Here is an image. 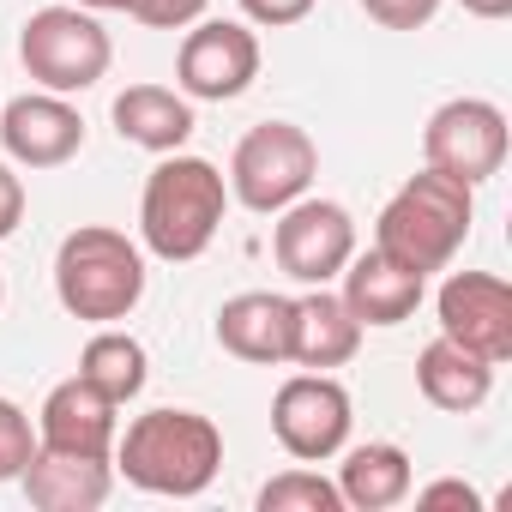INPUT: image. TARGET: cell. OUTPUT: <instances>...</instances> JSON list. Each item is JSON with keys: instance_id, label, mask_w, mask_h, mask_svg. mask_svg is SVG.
<instances>
[{"instance_id": "cell-1", "label": "cell", "mask_w": 512, "mask_h": 512, "mask_svg": "<svg viewBox=\"0 0 512 512\" xmlns=\"http://www.w3.org/2000/svg\"><path fill=\"white\" fill-rule=\"evenodd\" d=\"M115 464L133 488L163 500H193L223 470V434L199 410H145L115 434Z\"/></svg>"}, {"instance_id": "cell-2", "label": "cell", "mask_w": 512, "mask_h": 512, "mask_svg": "<svg viewBox=\"0 0 512 512\" xmlns=\"http://www.w3.org/2000/svg\"><path fill=\"white\" fill-rule=\"evenodd\" d=\"M223 211H229V181L217 175V163L205 157H187V151H169L151 175H145V193H139V241L169 266H187L217 241L223 229Z\"/></svg>"}, {"instance_id": "cell-3", "label": "cell", "mask_w": 512, "mask_h": 512, "mask_svg": "<svg viewBox=\"0 0 512 512\" xmlns=\"http://www.w3.org/2000/svg\"><path fill=\"white\" fill-rule=\"evenodd\" d=\"M470 193L476 187H464V181H452V175H440V169L422 163V175H410L386 199V211L374 223V247L386 253V260L422 272V278L428 272H446L452 253L470 235V217H476V199Z\"/></svg>"}, {"instance_id": "cell-4", "label": "cell", "mask_w": 512, "mask_h": 512, "mask_svg": "<svg viewBox=\"0 0 512 512\" xmlns=\"http://www.w3.org/2000/svg\"><path fill=\"white\" fill-rule=\"evenodd\" d=\"M55 296L85 326H115L145 302V253L109 223H79L55 253Z\"/></svg>"}, {"instance_id": "cell-5", "label": "cell", "mask_w": 512, "mask_h": 512, "mask_svg": "<svg viewBox=\"0 0 512 512\" xmlns=\"http://www.w3.org/2000/svg\"><path fill=\"white\" fill-rule=\"evenodd\" d=\"M320 175V145L308 139V127L296 121H260L247 127L235 157H229V199H241L247 211L278 217L284 205H296Z\"/></svg>"}, {"instance_id": "cell-6", "label": "cell", "mask_w": 512, "mask_h": 512, "mask_svg": "<svg viewBox=\"0 0 512 512\" xmlns=\"http://www.w3.org/2000/svg\"><path fill=\"white\" fill-rule=\"evenodd\" d=\"M19 61H25V73L43 91L73 97V91H91L109 73L115 43L97 25V13H85V7H43L19 31Z\"/></svg>"}, {"instance_id": "cell-7", "label": "cell", "mask_w": 512, "mask_h": 512, "mask_svg": "<svg viewBox=\"0 0 512 512\" xmlns=\"http://www.w3.org/2000/svg\"><path fill=\"white\" fill-rule=\"evenodd\" d=\"M422 163L464 181V187H482L500 175L506 163V109L488 103V97H452L428 115L422 127Z\"/></svg>"}, {"instance_id": "cell-8", "label": "cell", "mask_w": 512, "mask_h": 512, "mask_svg": "<svg viewBox=\"0 0 512 512\" xmlns=\"http://www.w3.org/2000/svg\"><path fill=\"white\" fill-rule=\"evenodd\" d=\"M356 253V217L338 205V199H296L278 211V229H272V260L284 278L320 290L332 284Z\"/></svg>"}, {"instance_id": "cell-9", "label": "cell", "mask_w": 512, "mask_h": 512, "mask_svg": "<svg viewBox=\"0 0 512 512\" xmlns=\"http://www.w3.org/2000/svg\"><path fill=\"white\" fill-rule=\"evenodd\" d=\"M350 392L332 374H290L272 398V434L290 458L302 464H326L350 446Z\"/></svg>"}, {"instance_id": "cell-10", "label": "cell", "mask_w": 512, "mask_h": 512, "mask_svg": "<svg viewBox=\"0 0 512 512\" xmlns=\"http://www.w3.org/2000/svg\"><path fill=\"white\" fill-rule=\"evenodd\" d=\"M260 79V37L235 19H199L181 37L175 55V85L193 103H229Z\"/></svg>"}, {"instance_id": "cell-11", "label": "cell", "mask_w": 512, "mask_h": 512, "mask_svg": "<svg viewBox=\"0 0 512 512\" xmlns=\"http://www.w3.org/2000/svg\"><path fill=\"white\" fill-rule=\"evenodd\" d=\"M434 314H440V332L458 338L464 350L488 356L494 368L512 356V290L506 278L494 272H452L434 296Z\"/></svg>"}, {"instance_id": "cell-12", "label": "cell", "mask_w": 512, "mask_h": 512, "mask_svg": "<svg viewBox=\"0 0 512 512\" xmlns=\"http://www.w3.org/2000/svg\"><path fill=\"white\" fill-rule=\"evenodd\" d=\"M0 145L25 169H61L85 151V115L55 91H25L0 109Z\"/></svg>"}, {"instance_id": "cell-13", "label": "cell", "mask_w": 512, "mask_h": 512, "mask_svg": "<svg viewBox=\"0 0 512 512\" xmlns=\"http://www.w3.org/2000/svg\"><path fill=\"white\" fill-rule=\"evenodd\" d=\"M121 404H109L91 380H61L43 410H37V446L49 452H85V458H115V434H121Z\"/></svg>"}, {"instance_id": "cell-14", "label": "cell", "mask_w": 512, "mask_h": 512, "mask_svg": "<svg viewBox=\"0 0 512 512\" xmlns=\"http://www.w3.org/2000/svg\"><path fill=\"white\" fill-rule=\"evenodd\" d=\"M290 332H296V302L272 290H241L217 308V344L241 362H260V368L290 362Z\"/></svg>"}, {"instance_id": "cell-15", "label": "cell", "mask_w": 512, "mask_h": 512, "mask_svg": "<svg viewBox=\"0 0 512 512\" xmlns=\"http://www.w3.org/2000/svg\"><path fill=\"white\" fill-rule=\"evenodd\" d=\"M25 500L37 512H97L115 488V458H85V452H49L37 446L25 464Z\"/></svg>"}, {"instance_id": "cell-16", "label": "cell", "mask_w": 512, "mask_h": 512, "mask_svg": "<svg viewBox=\"0 0 512 512\" xmlns=\"http://www.w3.org/2000/svg\"><path fill=\"white\" fill-rule=\"evenodd\" d=\"M344 278V308L362 320V326H404L416 308H422V272L386 260L380 247L368 253H350V266L338 272Z\"/></svg>"}, {"instance_id": "cell-17", "label": "cell", "mask_w": 512, "mask_h": 512, "mask_svg": "<svg viewBox=\"0 0 512 512\" xmlns=\"http://www.w3.org/2000/svg\"><path fill=\"white\" fill-rule=\"evenodd\" d=\"M362 320L344 308V296H332L326 284L296 296V332H290V362L314 368V374H332L344 368L356 350H362Z\"/></svg>"}, {"instance_id": "cell-18", "label": "cell", "mask_w": 512, "mask_h": 512, "mask_svg": "<svg viewBox=\"0 0 512 512\" xmlns=\"http://www.w3.org/2000/svg\"><path fill=\"white\" fill-rule=\"evenodd\" d=\"M416 386H422V398H428L434 410L470 416V410H482L488 392H494V362L440 332V338L416 356Z\"/></svg>"}, {"instance_id": "cell-19", "label": "cell", "mask_w": 512, "mask_h": 512, "mask_svg": "<svg viewBox=\"0 0 512 512\" xmlns=\"http://www.w3.org/2000/svg\"><path fill=\"white\" fill-rule=\"evenodd\" d=\"M109 115H115V133L127 145L157 151V157H169L193 139V97H181L169 85H127Z\"/></svg>"}, {"instance_id": "cell-20", "label": "cell", "mask_w": 512, "mask_h": 512, "mask_svg": "<svg viewBox=\"0 0 512 512\" xmlns=\"http://www.w3.org/2000/svg\"><path fill=\"white\" fill-rule=\"evenodd\" d=\"M332 482H338L344 506H356V512H386V506L410 500L416 470H410V452H404V446L368 440V446H350V452H344V464H338Z\"/></svg>"}, {"instance_id": "cell-21", "label": "cell", "mask_w": 512, "mask_h": 512, "mask_svg": "<svg viewBox=\"0 0 512 512\" xmlns=\"http://www.w3.org/2000/svg\"><path fill=\"white\" fill-rule=\"evenodd\" d=\"M79 380H91L109 404H133V398L145 392V380H151V356H145L139 338L103 326V332L85 344V356H79Z\"/></svg>"}, {"instance_id": "cell-22", "label": "cell", "mask_w": 512, "mask_h": 512, "mask_svg": "<svg viewBox=\"0 0 512 512\" xmlns=\"http://www.w3.org/2000/svg\"><path fill=\"white\" fill-rule=\"evenodd\" d=\"M260 512H344V494L320 470H284L260 488Z\"/></svg>"}, {"instance_id": "cell-23", "label": "cell", "mask_w": 512, "mask_h": 512, "mask_svg": "<svg viewBox=\"0 0 512 512\" xmlns=\"http://www.w3.org/2000/svg\"><path fill=\"white\" fill-rule=\"evenodd\" d=\"M31 452H37L31 416H25L13 398H0V482H19L25 464H31Z\"/></svg>"}, {"instance_id": "cell-24", "label": "cell", "mask_w": 512, "mask_h": 512, "mask_svg": "<svg viewBox=\"0 0 512 512\" xmlns=\"http://www.w3.org/2000/svg\"><path fill=\"white\" fill-rule=\"evenodd\" d=\"M211 0H133V19L151 25V31H187L205 19Z\"/></svg>"}, {"instance_id": "cell-25", "label": "cell", "mask_w": 512, "mask_h": 512, "mask_svg": "<svg viewBox=\"0 0 512 512\" xmlns=\"http://www.w3.org/2000/svg\"><path fill=\"white\" fill-rule=\"evenodd\" d=\"M362 13L386 31H422L440 13V0H362Z\"/></svg>"}, {"instance_id": "cell-26", "label": "cell", "mask_w": 512, "mask_h": 512, "mask_svg": "<svg viewBox=\"0 0 512 512\" xmlns=\"http://www.w3.org/2000/svg\"><path fill=\"white\" fill-rule=\"evenodd\" d=\"M320 0H241L247 25H266V31H284V25H302Z\"/></svg>"}, {"instance_id": "cell-27", "label": "cell", "mask_w": 512, "mask_h": 512, "mask_svg": "<svg viewBox=\"0 0 512 512\" xmlns=\"http://www.w3.org/2000/svg\"><path fill=\"white\" fill-rule=\"evenodd\" d=\"M19 223H25V181L0 163V241H7Z\"/></svg>"}, {"instance_id": "cell-28", "label": "cell", "mask_w": 512, "mask_h": 512, "mask_svg": "<svg viewBox=\"0 0 512 512\" xmlns=\"http://www.w3.org/2000/svg\"><path fill=\"white\" fill-rule=\"evenodd\" d=\"M416 500L422 506H464V512H482V494L470 488V482H428V488H416Z\"/></svg>"}, {"instance_id": "cell-29", "label": "cell", "mask_w": 512, "mask_h": 512, "mask_svg": "<svg viewBox=\"0 0 512 512\" xmlns=\"http://www.w3.org/2000/svg\"><path fill=\"white\" fill-rule=\"evenodd\" d=\"M458 7H464L470 19H506V13H512V0H458Z\"/></svg>"}, {"instance_id": "cell-30", "label": "cell", "mask_w": 512, "mask_h": 512, "mask_svg": "<svg viewBox=\"0 0 512 512\" xmlns=\"http://www.w3.org/2000/svg\"><path fill=\"white\" fill-rule=\"evenodd\" d=\"M85 13H133V0H73Z\"/></svg>"}, {"instance_id": "cell-31", "label": "cell", "mask_w": 512, "mask_h": 512, "mask_svg": "<svg viewBox=\"0 0 512 512\" xmlns=\"http://www.w3.org/2000/svg\"><path fill=\"white\" fill-rule=\"evenodd\" d=\"M0 302H7V284H0Z\"/></svg>"}]
</instances>
